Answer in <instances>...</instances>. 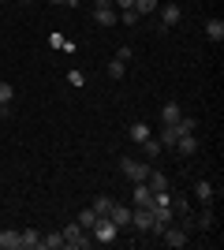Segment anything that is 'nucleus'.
Listing matches in <instances>:
<instances>
[{
    "label": "nucleus",
    "mask_w": 224,
    "mask_h": 250,
    "mask_svg": "<svg viewBox=\"0 0 224 250\" xmlns=\"http://www.w3.org/2000/svg\"><path fill=\"white\" fill-rule=\"evenodd\" d=\"M60 235H64V247H71V250H86V247H90V239H86V228L79 224V220H75V224H67Z\"/></svg>",
    "instance_id": "1"
},
{
    "label": "nucleus",
    "mask_w": 224,
    "mask_h": 250,
    "mask_svg": "<svg viewBox=\"0 0 224 250\" xmlns=\"http://www.w3.org/2000/svg\"><path fill=\"white\" fill-rule=\"evenodd\" d=\"M120 172H123L127 179H135V183H146L149 165H146V161H135V157H123V161H120Z\"/></svg>",
    "instance_id": "2"
},
{
    "label": "nucleus",
    "mask_w": 224,
    "mask_h": 250,
    "mask_svg": "<svg viewBox=\"0 0 224 250\" xmlns=\"http://www.w3.org/2000/svg\"><path fill=\"white\" fill-rule=\"evenodd\" d=\"M90 231H94V239H97V243H116V235H120V228H116L108 217H97V224H94Z\"/></svg>",
    "instance_id": "3"
},
{
    "label": "nucleus",
    "mask_w": 224,
    "mask_h": 250,
    "mask_svg": "<svg viewBox=\"0 0 224 250\" xmlns=\"http://www.w3.org/2000/svg\"><path fill=\"white\" fill-rule=\"evenodd\" d=\"M161 239H164V247L180 250V247H187V228H180V224H164Z\"/></svg>",
    "instance_id": "4"
},
{
    "label": "nucleus",
    "mask_w": 224,
    "mask_h": 250,
    "mask_svg": "<svg viewBox=\"0 0 224 250\" xmlns=\"http://www.w3.org/2000/svg\"><path fill=\"white\" fill-rule=\"evenodd\" d=\"M180 19H183V8H180V4H164V8H161V30H172Z\"/></svg>",
    "instance_id": "5"
},
{
    "label": "nucleus",
    "mask_w": 224,
    "mask_h": 250,
    "mask_svg": "<svg viewBox=\"0 0 224 250\" xmlns=\"http://www.w3.org/2000/svg\"><path fill=\"white\" fill-rule=\"evenodd\" d=\"M194 194H198V202H202V206H213L217 187L209 183V179H194Z\"/></svg>",
    "instance_id": "6"
},
{
    "label": "nucleus",
    "mask_w": 224,
    "mask_h": 250,
    "mask_svg": "<svg viewBox=\"0 0 224 250\" xmlns=\"http://www.w3.org/2000/svg\"><path fill=\"white\" fill-rule=\"evenodd\" d=\"M131 224H135L139 231H149V228H153V213L142 209V206H135V209H131Z\"/></svg>",
    "instance_id": "7"
},
{
    "label": "nucleus",
    "mask_w": 224,
    "mask_h": 250,
    "mask_svg": "<svg viewBox=\"0 0 224 250\" xmlns=\"http://www.w3.org/2000/svg\"><path fill=\"white\" fill-rule=\"evenodd\" d=\"M108 220H112L116 228H127V224H131V209H127V206H120V202H112V209H108Z\"/></svg>",
    "instance_id": "8"
},
{
    "label": "nucleus",
    "mask_w": 224,
    "mask_h": 250,
    "mask_svg": "<svg viewBox=\"0 0 224 250\" xmlns=\"http://www.w3.org/2000/svg\"><path fill=\"white\" fill-rule=\"evenodd\" d=\"M19 250H41V235H38V228L19 231Z\"/></svg>",
    "instance_id": "9"
},
{
    "label": "nucleus",
    "mask_w": 224,
    "mask_h": 250,
    "mask_svg": "<svg viewBox=\"0 0 224 250\" xmlns=\"http://www.w3.org/2000/svg\"><path fill=\"white\" fill-rule=\"evenodd\" d=\"M94 22L97 26H112V22H120V11L116 8H94Z\"/></svg>",
    "instance_id": "10"
},
{
    "label": "nucleus",
    "mask_w": 224,
    "mask_h": 250,
    "mask_svg": "<svg viewBox=\"0 0 224 250\" xmlns=\"http://www.w3.org/2000/svg\"><path fill=\"white\" fill-rule=\"evenodd\" d=\"M135 206L153 209V190H149V183H135Z\"/></svg>",
    "instance_id": "11"
},
{
    "label": "nucleus",
    "mask_w": 224,
    "mask_h": 250,
    "mask_svg": "<svg viewBox=\"0 0 224 250\" xmlns=\"http://www.w3.org/2000/svg\"><path fill=\"white\" fill-rule=\"evenodd\" d=\"M157 138H161V146H164V149H168V146H176V142H180V127H176V124H164Z\"/></svg>",
    "instance_id": "12"
},
{
    "label": "nucleus",
    "mask_w": 224,
    "mask_h": 250,
    "mask_svg": "<svg viewBox=\"0 0 224 250\" xmlns=\"http://www.w3.org/2000/svg\"><path fill=\"white\" fill-rule=\"evenodd\" d=\"M149 213H153V224H172L176 220V209L172 206H153Z\"/></svg>",
    "instance_id": "13"
},
{
    "label": "nucleus",
    "mask_w": 224,
    "mask_h": 250,
    "mask_svg": "<svg viewBox=\"0 0 224 250\" xmlns=\"http://www.w3.org/2000/svg\"><path fill=\"white\" fill-rule=\"evenodd\" d=\"M176 149H180L183 157H194V153H198V138H194V135H180V142H176Z\"/></svg>",
    "instance_id": "14"
},
{
    "label": "nucleus",
    "mask_w": 224,
    "mask_h": 250,
    "mask_svg": "<svg viewBox=\"0 0 224 250\" xmlns=\"http://www.w3.org/2000/svg\"><path fill=\"white\" fill-rule=\"evenodd\" d=\"M180 116H183V108L176 101H168L164 108H161V124H180Z\"/></svg>",
    "instance_id": "15"
},
{
    "label": "nucleus",
    "mask_w": 224,
    "mask_h": 250,
    "mask_svg": "<svg viewBox=\"0 0 224 250\" xmlns=\"http://www.w3.org/2000/svg\"><path fill=\"white\" fill-rule=\"evenodd\" d=\"M146 183H149V190H153V194H161V190H168V176H161V172H153V168H149Z\"/></svg>",
    "instance_id": "16"
},
{
    "label": "nucleus",
    "mask_w": 224,
    "mask_h": 250,
    "mask_svg": "<svg viewBox=\"0 0 224 250\" xmlns=\"http://www.w3.org/2000/svg\"><path fill=\"white\" fill-rule=\"evenodd\" d=\"M205 38L221 45V42H224V22H221V19H209V22H205Z\"/></svg>",
    "instance_id": "17"
},
{
    "label": "nucleus",
    "mask_w": 224,
    "mask_h": 250,
    "mask_svg": "<svg viewBox=\"0 0 224 250\" xmlns=\"http://www.w3.org/2000/svg\"><path fill=\"white\" fill-rule=\"evenodd\" d=\"M127 135H131V142H142V138H149L153 131H149V124H142V120H135V124L127 127Z\"/></svg>",
    "instance_id": "18"
},
{
    "label": "nucleus",
    "mask_w": 224,
    "mask_h": 250,
    "mask_svg": "<svg viewBox=\"0 0 224 250\" xmlns=\"http://www.w3.org/2000/svg\"><path fill=\"white\" fill-rule=\"evenodd\" d=\"M0 250H19V231H0Z\"/></svg>",
    "instance_id": "19"
},
{
    "label": "nucleus",
    "mask_w": 224,
    "mask_h": 250,
    "mask_svg": "<svg viewBox=\"0 0 224 250\" xmlns=\"http://www.w3.org/2000/svg\"><path fill=\"white\" fill-rule=\"evenodd\" d=\"M64 247V235L60 231H53V235H41V250H60Z\"/></svg>",
    "instance_id": "20"
},
{
    "label": "nucleus",
    "mask_w": 224,
    "mask_h": 250,
    "mask_svg": "<svg viewBox=\"0 0 224 250\" xmlns=\"http://www.w3.org/2000/svg\"><path fill=\"white\" fill-rule=\"evenodd\" d=\"M139 146H142V149H146V157H157V153H161V149H164V146H161V138H153V135H149V138H142Z\"/></svg>",
    "instance_id": "21"
},
{
    "label": "nucleus",
    "mask_w": 224,
    "mask_h": 250,
    "mask_svg": "<svg viewBox=\"0 0 224 250\" xmlns=\"http://www.w3.org/2000/svg\"><path fill=\"white\" fill-rule=\"evenodd\" d=\"M123 71H127L123 60H108V79H123Z\"/></svg>",
    "instance_id": "22"
},
{
    "label": "nucleus",
    "mask_w": 224,
    "mask_h": 250,
    "mask_svg": "<svg viewBox=\"0 0 224 250\" xmlns=\"http://www.w3.org/2000/svg\"><path fill=\"white\" fill-rule=\"evenodd\" d=\"M79 224H82V228L90 231V228L97 224V213H94V209H82V213H79Z\"/></svg>",
    "instance_id": "23"
},
{
    "label": "nucleus",
    "mask_w": 224,
    "mask_h": 250,
    "mask_svg": "<svg viewBox=\"0 0 224 250\" xmlns=\"http://www.w3.org/2000/svg\"><path fill=\"white\" fill-rule=\"evenodd\" d=\"M108 209H112V198H105V194H101V198L94 202V213H97V217H108Z\"/></svg>",
    "instance_id": "24"
},
{
    "label": "nucleus",
    "mask_w": 224,
    "mask_h": 250,
    "mask_svg": "<svg viewBox=\"0 0 224 250\" xmlns=\"http://www.w3.org/2000/svg\"><path fill=\"white\" fill-rule=\"evenodd\" d=\"M139 19H142V15H139L135 8H123V11H120V22H127V26H135Z\"/></svg>",
    "instance_id": "25"
},
{
    "label": "nucleus",
    "mask_w": 224,
    "mask_h": 250,
    "mask_svg": "<svg viewBox=\"0 0 224 250\" xmlns=\"http://www.w3.org/2000/svg\"><path fill=\"white\" fill-rule=\"evenodd\" d=\"M135 11H139V15H149V11H157V0H135Z\"/></svg>",
    "instance_id": "26"
},
{
    "label": "nucleus",
    "mask_w": 224,
    "mask_h": 250,
    "mask_svg": "<svg viewBox=\"0 0 224 250\" xmlns=\"http://www.w3.org/2000/svg\"><path fill=\"white\" fill-rule=\"evenodd\" d=\"M11 97H15V90H11L8 83H0V108H8V104H11Z\"/></svg>",
    "instance_id": "27"
},
{
    "label": "nucleus",
    "mask_w": 224,
    "mask_h": 250,
    "mask_svg": "<svg viewBox=\"0 0 224 250\" xmlns=\"http://www.w3.org/2000/svg\"><path fill=\"white\" fill-rule=\"evenodd\" d=\"M49 45H53V49H67V52H75V45H71V42H64L60 34H53V38H49Z\"/></svg>",
    "instance_id": "28"
},
{
    "label": "nucleus",
    "mask_w": 224,
    "mask_h": 250,
    "mask_svg": "<svg viewBox=\"0 0 224 250\" xmlns=\"http://www.w3.org/2000/svg\"><path fill=\"white\" fill-rule=\"evenodd\" d=\"M198 224H202V228H213V213H209V206H202V217H198Z\"/></svg>",
    "instance_id": "29"
},
{
    "label": "nucleus",
    "mask_w": 224,
    "mask_h": 250,
    "mask_svg": "<svg viewBox=\"0 0 224 250\" xmlns=\"http://www.w3.org/2000/svg\"><path fill=\"white\" fill-rule=\"evenodd\" d=\"M67 83H71V86H82L86 75H82V71H67Z\"/></svg>",
    "instance_id": "30"
},
{
    "label": "nucleus",
    "mask_w": 224,
    "mask_h": 250,
    "mask_svg": "<svg viewBox=\"0 0 224 250\" xmlns=\"http://www.w3.org/2000/svg\"><path fill=\"white\" fill-rule=\"evenodd\" d=\"M112 4H116L120 11H123V8H135V0H112Z\"/></svg>",
    "instance_id": "31"
},
{
    "label": "nucleus",
    "mask_w": 224,
    "mask_h": 250,
    "mask_svg": "<svg viewBox=\"0 0 224 250\" xmlns=\"http://www.w3.org/2000/svg\"><path fill=\"white\" fill-rule=\"evenodd\" d=\"M97 8H116V4H112V0H94Z\"/></svg>",
    "instance_id": "32"
},
{
    "label": "nucleus",
    "mask_w": 224,
    "mask_h": 250,
    "mask_svg": "<svg viewBox=\"0 0 224 250\" xmlns=\"http://www.w3.org/2000/svg\"><path fill=\"white\" fill-rule=\"evenodd\" d=\"M53 4H67V8H75V4H79V0H53Z\"/></svg>",
    "instance_id": "33"
},
{
    "label": "nucleus",
    "mask_w": 224,
    "mask_h": 250,
    "mask_svg": "<svg viewBox=\"0 0 224 250\" xmlns=\"http://www.w3.org/2000/svg\"><path fill=\"white\" fill-rule=\"evenodd\" d=\"M0 4H8V0H0Z\"/></svg>",
    "instance_id": "34"
},
{
    "label": "nucleus",
    "mask_w": 224,
    "mask_h": 250,
    "mask_svg": "<svg viewBox=\"0 0 224 250\" xmlns=\"http://www.w3.org/2000/svg\"><path fill=\"white\" fill-rule=\"evenodd\" d=\"M22 4H30V0H22Z\"/></svg>",
    "instance_id": "35"
}]
</instances>
